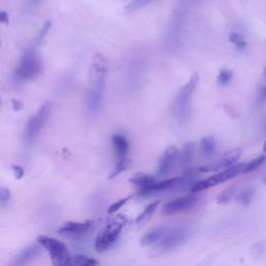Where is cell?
<instances>
[{"label": "cell", "mask_w": 266, "mask_h": 266, "mask_svg": "<svg viewBox=\"0 0 266 266\" xmlns=\"http://www.w3.org/2000/svg\"><path fill=\"white\" fill-rule=\"evenodd\" d=\"M106 75H108V60L102 54H97L92 62L90 86L86 94L88 110L92 114H98L102 110Z\"/></svg>", "instance_id": "6da1fadb"}, {"label": "cell", "mask_w": 266, "mask_h": 266, "mask_svg": "<svg viewBox=\"0 0 266 266\" xmlns=\"http://www.w3.org/2000/svg\"><path fill=\"white\" fill-rule=\"evenodd\" d=\"M43 71V60L34 48H30L22 54L14 72V80L22 84L34 80Z\"/></svg>", "instance_id": "7a4b0ae2"}, {"label": "cell", "mask_w": 266, "mask_h": 266, "mask_svg": "<svg viewBox=\"0 0 266 266\" xmlns=\"http://www.w3.org/2000/svg\"><path fill=\"white\" fill-rule=\"evenodd\" d=\"M198 84V75L196 73L190 78V80L186 82V84L183 86L178 92L176 99L174 101V105H172V112H174L176 118L180 122L186 121L190 116V100L192 98V95L196 88Z\"/></svg>", "instance_id": "3957f363"}, {"label": "cell", "mask_w": 266, "mask_h": 266, "mask_svg": "<svg viewBox=\"0 0 266 266\" xmlns=\"http://www.w3.org/2000/svg\"><path fill=\"white\" fill-rule=\"evenodd\" d=\"M192 232L190 228L178 226V227H170L166 236L159 242L152 250L151 256H160L166 252L179 248L188 240Z\"/></svg>", "instance_id": "277c9868"}, {"label": "cell", "mask_w": 266, "mask_h": 266, "mask_svg": "<svg viewBox=\"0 0 266 266\" xmlns=\"http://www.w3.org/2000/svg\"><path fill=\"white\" fill-rule=\"evenodd\" d=\"M186 10H188V4H186V2H182L178 4L174 12H172L166 36V48L170 51L176 50V48L180 44L185 23Z\"/></svg>", "instance_id": "5b68a950"}, {"label": "cell", "mask_w": 266, "mask_h": 266, "mask_svg": "<svg viewBox=\"0 0 266 266\" xmlns=\"http://www.w3.org/2000/svg\"><path fill=\"white\" fill-rule=\"evenodd\" d=\"M36 242L45 248L50 255L53 266H69L71 261L70 250L64 242L46 235L38 236Z\"/></svg>", "instance_id": "8992f818"}, {"label": "cell", "mask_w": 266, "mask_h": 266, "mask_svg": "<svg viewBox=\"0 0 266 266\" xmlns=\"http://www.w3.org/2000/svg\"><path fill=\"white\" fill-rule=\"evenodd\" d=\"M51 112L52 104L47 101L40 106V108L36 110V112L30 118L24 131V140L26 144H30L36 140L40 133H41V131L47 124Z\"/></svg>", "instance_id": "52a82bcc"}, {"label": "cell", "mask_w": 266, "mask_h": 266, "mask_svg": "<svg viewBox=\"0 0 266 266\" xmlns=\"http://www.w3.org/2000/svg\"><path fill=\"white\" fill-rule=\"evenodd\" d=\"M125 222V218L122 216H118L108 224H106V227L96 238L95 248L100 252L110 248L121 235Z\"/></svg>", "instance_id": "ba28073f"}, {"label": "cell", "mask_w": 266, "mask_h": 266, "mask_svg": "<svg viewBox=\"0 0 266 266\" xmlns=\"http://www.w3.org/2000/svg\"><path fill=\"white\" fill-rule=\"evenodd\" d=\"M246 164H235L229 168H226L224 170H220L216 172V175L210 176L209 178L198 181L194 183L192 188V192H203L208 188H214V186H216L218 184H222L224 182H227L239 175L244 174V168H246Z\"/></svg>", "instance_id": "9c48e42d"}, {"label": "cell", "mask_w": 266, "mask_h": 266, "mask_svg": "<svg viewBox=\"0 0 266 266\" xmlns=\"http://www.w3.org/2000/svg\"><path fill=\"white\" fill-rule=\"evenodd\" d=\"M198 201V198L194 194H188L178 198L176 200H172V201H170L164 204V206L162 207V214L170 216L190 210L196 205Z\"/></svg>", "instance_id": "30bf717a"}, {"label": "cell", "mask_w": 266, "mask_h": 266, "mask_svg": "<svg viewBox=\"0 0 266 266\" xmlns=\"http://www.w3.org/2000/svg\"><path fill=\"white\" fill-rule=\"evenodd\" d=\"M242 149H239V148L233 149L227 153H224L218 162L211 164L201 166L198 168V170L202 172H218V170H224L226 168H229L236 164L238 159L242 157Z\"/></svg>", "instance_id": "8fae6325"}, {"label": "cell", "mask_w": 266, "mask_h": 266, "mask_svg": "<svg viewBox=\"0 0 266 266\" xmlns=\"http://www.w3.org/2000/svg\"><path fill=\"white\" fill-rule=\"evenodd\" d=\"M142 53H136L130 60V64L128 66V80L131 86H136L140 84V79L142 78L144 70V56H140Z\"/></svg>", "instance_id": "7c38bea8"}, {"label": "cell", "mask_w": 266, "mask_h": 266, "mask_svg": "<svg viewBox=\"0 0 266 266\" xmlns=\"http://www.w3.org/2000/svg\"><path fill=\"white\" fill-rule=\"evenodd\" d=\"M41 248L42 246L38 242H34L28 246H26L14 258V260L10 262L8 266H28L32 261H34L38 256Z\"/></svg>", "instance_id": "4fadbf2b"}, {"label": "cell", "mask_w": 266, "mask_h": 266, "mask_svg": "<svg viewBox=\"0 0 266 266\" xmlns=\"http://www.w3.org/2000/svg\"><path fill=\"white\" fill-rule=\"evenodd\" d=\"M179 152L178 149L174 146L168 148L164 152L162 157L160 158V162H159L158 170H157V175L159 177H164L166 176L170 170L174 166L175 162H177V159L179 158Z\"/></svg>", "instance_id": "5bb4252c"}, {"label": "cell", "mask_w": 266, "mask_h": 266, "mask_svg": "<svg viewBox=\"0 0 266 266\" xmlns=\"http://www.w3.org/2000/svg\"><path fill=\"white\" fill-rule=\"evenodd\" d=\"M90 222H66L58 228V232L64 236L82 235L92 228Z\"/></svg>", "instance_id": "9a60e30c"}, {"label": "cell", "mask_w": 266, "mask_h": 266, "mask_svg": "<svg viewBox=\"0 0 266 266\" xmlns=\"http://www.w3.org/2000/svg\"><path fill=\"white\" fill-rule=\"evenodd\" d=\"M183 181L182 178H170V179H166V180H162V181H155L153 184L149 185L148 188H142L138 192L140 196H151L154 194H158L160 192L170 190L172 188H174V186L180 184Z\"/></svg>", "instance_id": "2e32d148"}, {"label": "cell", "mask_w": 266, "mask_h": 266, "mask_svg": "<svg viewBox=\"0 0 266 266\" xmlns=\"http://www.w3.org/2000/svg\"><path fill=\"white\" fill-rule=\"evenodd\" d=\"M170 228V227H168V226H158V227L151 229L148 233H146L142 237L140 244L142 246H150L153 244H157L159 242H162V239L166 236Z\"/></svg>", "instance_id": "e0dca14e"}, {"label": "cell", "mask_w": 266, "mask_h": 266, "mask_svg": "<svg viewBox=\"0 0 266 266\" xmlns=\"http://www.w3.org/2000/svg\"><path fill=\"white\" fill-rule=\"evenodd\" d=\"M112 142L118 160L127 159L129 152V142L127 138L122 134H114L112 138Z\"/></svg>", "instance_id": "ac0fdd59"}, {"label": "cell", "mask_w": 266, "mask_h": 266, "mask_svg": "<svg viewBox=\"0 0 266 266\" xmlns=\"http://www.w3.org/2000/svg\"><path fill=\"white\" fill-rule=\"evenodd\" d=\"M194 152H196V144L194 142H188L186 144L180 155H179V162H180V166L183 170H188L192 162V159L194 156Z\"/></svg>", "instance_id": "d6986e66"}, {"label": "cell", "mask_w": 266, "mask_h": 266, "mask_svg": "<svg viewBox=\"0 0 266 266\" xmlns=\"http://www.w3.org/2000/svg\"><path fill=\"white\" fill-rule=\"evenodd\" d=\"M216 152V142L214 138L206 136L200 144V153L205 158H211Z\"/></svg>", "instance_id": "ffe728a7"}, {"label": "cell", "mask_w": 266, "mask_h": 266, "mask_svg": "<svg viewBox=\"0 0 266 266\" xmlns=\"http://www.w3.org/2000/svg\"><path fill=\"white\" fill-rule=\"evenodd\" d=\"M130 183L138 186L140 190L148 188L149 185L153 184L156 181V178L152 175L146 174V172H136L130 178Z\"/></svg>", "instance_id": "44dd1931"}, {"label": "cell", "mask_w": 266, "mask_h": 266, "mask_svg": "<svg viewBox=\"0 0 266 266\" xmlns=\"http://www.w3.org/2000/svg\"><path fill=\"white\" fill-rule=\"evenodd\" d=\"M158 205H159V201H155V202H152L151 204H149L138 216L136 222L138 224H144V222H147L151 218V216L154 214V212L158 208Z\"/></svg>", "instance_id": "7402d4cb"}, {"label": "cell", "mask_w": 266, "mask_h": 266, "mask_svg": "<svg viewBox=\"0 0 266 266\" xmlns=\"http://www.w3.org/2000/svg\"><path fill=\"white\" fill-rule=\"evenodd\" d=\"M254 196H255V190L254 188H246V190H244L242 192H240L237 194L236 203L238 205L242 206V207H246V206H248L252 203Z\"/></svg>", "instance_id": "603a6c76"}, {"label": "cell", "mask_w": 266, "mask_h": 266, "mask_svg": "<svg viewBox=\"0 0 266 266\" xmlns=\"http://www.w3.org/2000/svg\"><path fill=\"white\" fill-rule=\"evenodd\" d=\"M237 194V188L236 186H230V188H226L224 192H222L218 198H216V202L220 205H224V204H228L232 201V198L236 196Z\"/></svg>", "instance_id": "cb8c5ba5"}, {"label": "cell", "mask_w": 266, "mask_h": 266, "mask_svg": "<svg viewBox=\"0 0 266 266\" xmlns=\"http://www.w3.org/2000/svg\"><path fill=\"white\" fill-rule=\"evenodd\" d=\"M69 266H97V261L84 255L72 256Z\"/></svg>", "instance_id": "d4e9b609"}, {"label": "cell", "mask_w": 266, "mask_h": 266, "mask_svg": "<svg viewBox=\"0 0 266 266\" xmlns=\"http://www.w3.org/2000/svg\"><path fill=\"white\" fill-rule=\"evenodd\" d=\"M229 40H230V42L236 47L237 50H239V51H244L246 49L248 43L246 41L244 36L242 34H239V32H231L230 36H229Z\"/></svg>", "instance_id": "484cf974"}, {"label": "cell", "mask_w": 266, "mask_h": 266, "mask_svg": "<svg viewBox=\"0 0 266 266\" xmlns=\"http://www.w3.org/2000/svg\"><path fill=\"white\" fill-rule=\"evenodd\" d=\"M266 162V155H261L259 157H257L254 160H252L250 162H248L246 164V168L244 174H248V172H254L256 170H258L260 166H262Z\"/></svg>", "instance_id": "4316f807"}, {"label": "cell", "mask_w": 266, "mask_h": 266, "mask_svg": "<svg viewBox=\"0 0 266 266\" xmlns=\"http://www.w3.org/2000/svg\"><path fill=\"white\" fill-rule=\"evenodd\" d=\"M233 78V73L229 69H222L218 76V82L220 86H227Z\"/></svg>", "instance_id": "83f0119b"}, {"label": "cell", "mask_w": 266, "mask_h": 266, "mask_svg": "<svg viewBox=\"0 0 266 266\" xmlns=\"http://www.w3.org/2000/svg\"><path fill=\"white\" fill-rule=\"evenodd\" d=\"M130 166V159H122V160H118L112 172V176L110 178H114L116 176H118L121 172H123L124 170H128Z\"/></svg>", "instance_id": "f1b7e54d"}, {"label": "cell", "mask_w": 266, "mask_h": 266, "mask_svg": "<svg viewBox=\"0 0 266 266\" xmlns=\"http://www.w3.org/2000/svg\"><path fill=\"white\" fill-rule=\"evenodd\" d=\"M154 0H131L129 4L127 6L126 10L128 12H136L138 10L144 6H147L151 2H153Z\"/></svg>", "instance_id": "f546056e"}, {"label": "cell", "mask_w": 266, "mask_h": 266, "mask_svg": "<svg viewBox=\"0 0 266 266\" xmlns=\"http://www.w3.org/2000/svg\"><path fill=\"white\" fill-rule=\"evenodd\" d=\"M131 198V196H126V198H121V200H118V201H116V202H114V204H112L110 205V207L108 208V214H116V212L118 210V209H121L128 201H129V200Z\"/></svg>", "instance_id": "4dcf8cb0"}, {"label": "cell", "mask_w": 266, "mask_h": 266, "mask_svg": "<svg viewBox=\"0 0 266 266\" xmlns=\"http://www.w3.org/2000/svg\"><path fill=\"white\" fill-rule=\"evenodd\" d=\"M265 250V244L264 242H257L252 246V255L255 258H259L263 255Z\"/></svg>", "instance_id": "1f68e13d"}, {"label": "cell", "mask_w": 266, "mask_h": 266, "mask_svg": "<svg viewBox=\"0 0 266 266\" xmlns=\"http://www.w3.org/2000/svg\"><path fill=\"white\" fill-rule=\"evenodd\" d=\"M10 200V192L8 188H0V204L2 207H4Z\"/></svg>", "instance_id": "d6a6232c"}, {"label": "cell", "mask_w": 266, "mask_h": 266, "mask_svg": "<svg viewBox=\"0 0 266 266\" xmlns=\"http://www.w3.org/2000/svg\"><path fill=\"white\" fill-rule=\"evenodd\" d=\"M50 28H51V22L48 21V22L45 23V25L43 26L42 30L40 32V34H38V36H36V44H38V43H41V42H42V40L46 36V34H48V32H49Z\"/></svg>", "instance_id": "836d02e7"}, {"label": "cell", "mask_w": 266, "mask_h": 266, "mask_svg": "<svg viewBox=\"0 0 266 266\" xmlns=\"http://www.w3.org/2000/svg\"><path fill=\"white\" fill-rule=\"evenodd\" d=\"M257 101L260 104H263L264 102H266V86L262 84L258 88L257 90Z\"/></svg>", "instance_id": "e575fe53"}, {"label": "cell", "mask_w": 266, "mask_h": 266, "mask_svg": "<svg viewBox=\"0 0 266 266\" xmlns=\"http://www.w3.org/2000/svg\"><path fill=\"white\" fill-rule=\"evenodd\" d=\"M43 2V0H26V4H25V8L32 10H34L36 8H38L40 4H41V2Z\"/></svg>", "instance_id": "d590c367"}, {"label": "cell", "mask_w": 266, "mask_h": 266, "mask_svg": "<svg viewBox=\"0 0 266 266\" xmlns=\"http://www.w3.org/2000/svg\"><path fill=\"white\" fill-rule=\"evenodd\" d=\"M12 172H14V175L17 179H21L24 176V170L23 168L19 166H12Z\"/></svg>", "instance_id": "8d00e7d4"}, {"label": "cell", "mask_w": 266, "mask_h": 266, "mask_svg": "<svg viewBox=\"0 0 266 266\" xmlns=\"http://www.w3.org/2000/svg\"><path fill=\"white\" fill-rule=\"evenodd\" d=\"M6 12H2V22H8V19H6Z\"/></svg>", "instance_id": "74e56055"}, {"label": "cell", "mask_w": 266, "mask_h": 266, "mask_svg": "<svg viewBox=\"0 0 266 266\" xmlns=\"http://www.w3.org/2000/svg\"><path fill=\"white\" fill-rule=\"evenodd\" d=\"M263 76H264V78L266 79V66H265L264 70H263Z\"/></svg>", "instance_id": "f35d334b"}, {"label": "cell", "mask_w": 266, "mask_h": 266, "mask_svg": "<svg viewBox=\"0 0 266 266\" xmlns=\"http://www.w3.org/2000/svg\"><path fill=\"white\" fill-rule=\"evenodd\" d=\"M263 151H264V153H266V142H265V144L263 146Z\"/></svg>", "instance_id": "ab89813d"}, {"label": "cell", "mask_w": 266, "mask_h": 266, "mask_svg": "<svg viewBox=\"0 0 266 266\" xmlns=\"http://www.w3.org/2000/svg\"><path fill=\"white\" fill-rule=\"evenodd\" d=\"M263 181H264V183H266V176H265V178L263 179Z\"/></svg>", "instance_id": "60d3db41"}]
</instances>
